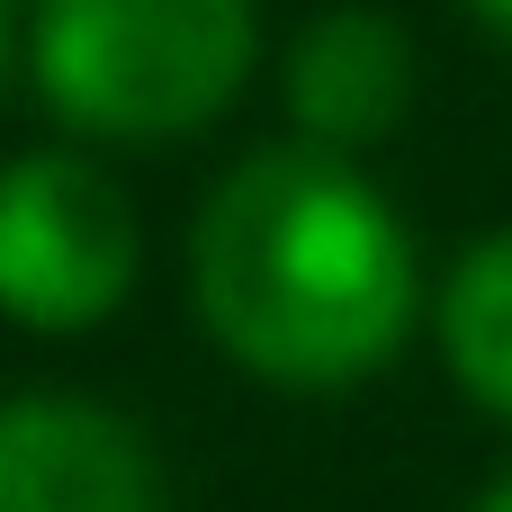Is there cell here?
I'll use <instances>...</instances> for the list:
<instances>
[{
    "label": "cell",
    "mask_w": 512,
    "mask_h": 512,
    "mask_svg": "<svg viewBox=\"0 0 512 512\" xmlns=\"http://www.w3.org/2000/svg\"><path fill=\"white\" fill-rule=\"evenodd\" d=\"M288 117L306 144L324 153H360L378 135H396V117L414 108V36L387 18V9H324L297 27L288 45Z\"/></svg>",
    "instance_id": "cell-5"
},
{
    "label": "cell",
    "mask_w": 512,
    "mask_h": 512,
    "mask_svg": "<svg viewBox=\"0 0 512 512\" xmlns=\"http://www.w3.org/2000/svg\"><path fill=\"white\" fill-rule=\"evenodd\" d=\"M189 288L216 351L297 396L378 378L423 315L405 216L324 144H270L216 180L189 234Z\"/></svg>",
    "instance_id": "cell-1"
},
{
    "label": "cell",
    "mask_w": 512,
    "mask_h": 512,
    "mask_svg": "<svg viewBox=\"0 0 512 512\" xmlns=\"http://www.w3.org/2000/svg\"><path fill=\"white\" fill-rule=\"evenodd\" d=\"M0 63H9V0H0Z\"/></svg>",
    "instance_id": "cell-9"
},
{
    "label": "cell",
    "mask_w": 512,
    "mask_h": 512,
    "mask_svg": "<svg viewBox=\"0 0 512 512\" xmlns=\"http://www.w3.org/2000/svg\"><path fill=\"white\" fill-rule=\"evenodd\" d=\"M0 512H162L144 432L81 396L0 405Z\"/></svg>",
    "instance_id": "cell-4"
},
{
    "label": "cell",
    "mask_w": 512,
    "mask_h": 512,
    "mask_svg": "<svg viewBox=\"0 0 512 512\" xmlns=\"http://www.w3.org/2000/svg\"><path fill=\"white\" fill-rule=\"evenodd\" d=\"M252 45V0H36L27 27L45 108L108 144H162L225 117Z\"/></svg>",
    "instance_id": "cell-2"
},
{
    "label": "cell",
    "mask_w": 512,
    "mask_h": 512,
    "mask_svg": "<svg viewBox=\"0 0 512 512\" xmlns=\"http://www.w3.org/2000/svg\"><path fill=\"white\" fill-rule=\"evenodd\" d=\"M135 288V207L81 153L0 162V315L27 333H90Z\"/></svg>",
    "instance_id": "cell-3"
},
{
    "label": "cell",
    "mask_w": 512,
    "mask_h": 512,
    "mask_svg": "<svg viewBox=\"0 0 512 512\" xmlns=\"http://www.w3.org/2000/svg\"><path fill=\"white\" fill-rule=\"evenodd\" d=\"M432 324H441L450 378H459L486 414L512 423V225L477 234V243L450 261V279H441V297H432Z\"/></svg>",
    "instance_id": "cell-6"
},
{
    "label": "cell",
    "mask_w": 512,
    "mask_h": 512,
    "mask_svg": "<svg viewBox=\"0 0 512 512\" xmlns=\"http://www.w3.org/2000/svg\"><path fill=\"white\" fill-rule=\"evenodd\" d=\"M468 18H477L486 36H504V45H512V0H468Z\"/></svg>",
    "instance_id": "cell-7"
},
{
    "label": "cell",
    "mask_w": 512,
    "mask_h": 512,
    "mask_svg": "<svg viewBox=\"0 0 512 512\" xmlns=\"http://www.w3.org/2000/svg\"><path fill=\"white\" fill-rule=\"evenodd\" d=\"M477 512H512V468L495 477V486H486V495H477Z\"/></svg>",
    "instance_id": "cell-8"
}]
</instances>
